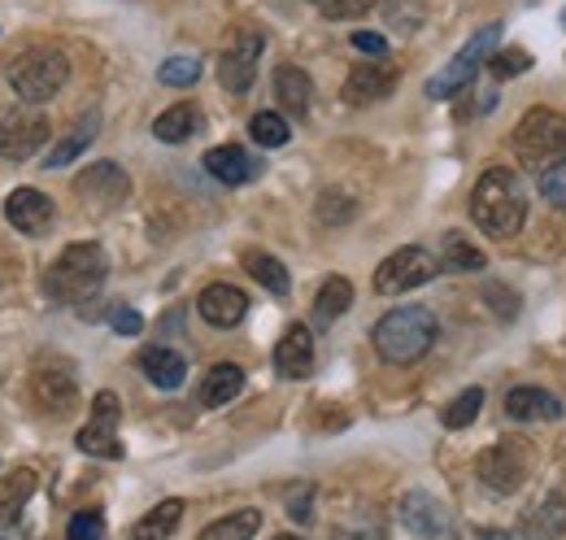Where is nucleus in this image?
<instances>
[{"label": "nucleus", "mask_w": 566, "mask_h": 540, "mask_svg": "<svg viewBox=\"0 0 566 540\" xmlns=\"http://www.w3.org/2000/svg\"><path fill=\"white\" fill-rule=\"evenodd\" d=\"M471 218L489 240H514L527 222V193L523 179L510 166H493L475 179L471 193Z\"/></svg>", "instance_id": "1"}, {"label": "nucleus", "mask_w": 566, "mask_h": 540, "mask_svg": "<svg viewBox=\"0 0 566 540\" xmlns=\"http://www.w3.org/2000/svg\"><path fill=\"white\" fill-rule=\"evenodd\" d=\"M109 279V253L96 240H78L57 253V262L44 274V297L53 305H83L92 301Z\"/></svg>", "instance_id": "2"}, {"label": "nucleus", "mask_w": 566, "mask_h": 540, "mask_svg": "<svg viewBox=\"0 0 566 540\" xmlns=\"http://www.w3.org/2000/svg\"><path fill=\"white\" fill-rule=\"evenodd\" d=\"M436 336H440V323H436V314L423 310V305H397V310H388L370 328L375 353L384 362H392V366H415L419 357L431 353Z\"/></svg>", "instance_id": "3"}, {"label": "nucleus", "mask_w": 566, "mask_h": 540, "mask_svg": "<svg viewBox=\"0 0 566 540\" xmlns=\"http://www.w3.org/2000/svg\"><path fill=\"white\" fill-rule=\"evenodd\" d=\"M510 148L518 157V166L527 170H549L554 162L566 157V114L549 110V105H536L518 118V127L510 135Z\"/></svg>", "instance_id": "4"}, {"label": "nucleus", "mask_w": 566, "mask_h": 540, "mask_svg": "<svg viewBox=\"0 0 566 540\" xmlns=\"http://www.w3.org/2000/svg\"><path fill=\"white\" fill-rule=\"evenodd\" d=\"M501 49V22H489V27H480L444 66L436 70L431 79H427V96L431 101H449V96H458V92H467L471 83H475V74L484 62H493V53Z\"/></svg>", "instance_id": "5"}, {"label": "nucleus", "mask_w": 566, "mask_h": 540, "mask_svg": "<svg viewBox=\"0 0 566 540\" xmlns=\"http://www.w3.org/2000/svg\"><path fill=\"white\" fill-rule=\"evenodd\" d=\"M66 79H71V62H66V53H57V49H31V53H22V58L9 66V87H13V96H18L22 105H44V101H53V96L66 87Z\"/></svg>", "instance_id": "6"}, {"label": "nucleus", "mask_w": 566, "mask_h": 540, "mask_svg": "<svg viewBox=\"0 0 566 540\" xmlns=\"http://www.w3.org/2000/svg\"><path fill=\"white\" fill-rule=\"evenodd\" d=\"M262 53H266V31L262 27H240L222 58H218V83L227 96H249V87L258 83V66H262Z\"/></svg>", "instance_id": "7"}, {"label": "nucleus", "mask_w": 566, "mask_h": 540, "mask_svg": "<svg viewBox=\"0 0 566 540\" xmlns=\"http://www.w3.org/2000/svg\"><path fill=\"white\" fill-rule=\"evenodd\" d=\"M436 274H440V258L419 249V245H406V249L388 253V258L375 267V292H379V297H406V292L431 283Z\"/></svg>", "instance_id": "8"}, {"label": "nucleus", "mask_w": 566, "mask_h": 540, "mask_svg": "<svg viewBox=\"0 0 566 540\" xmlns=\"http://www.w3.org/2000/svg\"><path fill=\"white\" fill-rule=\"evenodd\" d=\"M118 423H123V402H118V393L101 388V393L92 397V414H87V423H83V427H78V436H74L78 454H87V458H105V463L123 458Z\"/></svg>", "instance_id": "9"}, {"label": "nucleus", "mask_w": 566, "mask_h": 540, "mask_svg": "<svg viewBox=\"0 0 566 540\" xmlns=\"http://www.w3.org/2000/svg\"><path fill=\"white\" fill-rule=\"evenodd\" d=\"M475 475H480V484H484L489 492L510 497V492H518V488L527 484V475H532V454H527L523 440H496V445H489V449L475 458Z\"/></svg>", "instance_id": "10"}, {"label": "nucleus", "mask_w": 566, "mask_h": 540, "mask_svg": "<svg viewBox=\"0 0 566 540\" xmlns=\"http://www.w3.org/2000/svg\"><path fill=\"white\" fill-rule=\"evenodd\" d=\"M74 197L96 209V214H109L118 205H127L132 197V175L118 166V162H92L87 170L74 175Z\"/></svg>", "instance_id": "11"}, {"label": "nucleus", "mask_w": 566, "mask_h": 540, "mask_svg": "<svg viewBox=\"0 0 566 540\" xmlns=\"http://www.w3.org/2000/svg\"><path fill=\"white\" fill-rule=\"evenodd\" d=\"M31 393L40 409H53V414H71L74 402H78V380H74L71 362H40L35 375H31Z\"/></svg>", "instance_id": "12"}, {"label": "nucleus", "mask_w": 566, "mask_h": 540, "mask_svg": "<svg viewBox=\"0 0 566 540\" xmlns=\"http://www.w3.org/2000/svg\"><path fill=\"white\" fill-rule=\"evenodd\" d=\"M397 66L392 62H384V58H370V62H357L349 70V79H345V101L349 105H379V101H388L392 92H397Z\"/></svg>", "instance_id": "13"}, {"label": "nucleus", "mask_w": 566, "mask_h": 540, "mask_svg": "<svg viewBox=\"0 0 566 540\" xmlns=\"http://www.w3.org/2000/svg\"><path fill=\"white\" fill-rule=\"evenodd\" d=\"M49 144V118L44 114H9L0 123V157L4 162H31Z\"/></svg>", "instance_id": "14"}, {"label": "nucleus", "mask_w": 566, "mask_h": 540, "mask_svg": "<svg viewBox=\"0 0 566 540\" xmlns=\"http://www.w3.org/2000/svg\"><path fill=\"white\" fill-rule=\"evenodd\" d=\"M4 218L22 236H44L53 227V218H57V205H53V197H44L40 188H13L4 197Z\"/></svg>", "instance_id": "15"}, {"label": "nucleus", "mask_w": 566, "mask_h": 540, "mask_svg": "<svg viewBox=\"0 0 566 540\" xmlns=\"http://www.w3.org/2000/svg\"><path fill=\"white\" fill-rule=\"evenodd\" d=\"M401 523H406V532L419 540H444L449 537V510H444V501H436L431 492H406L401 497Z\"/></svg>", "instance_id": "16"}, {"label": "nucleus", "mask_w": 566, "mask_h": 540, "mask_svg": "<svg viewBox=\"0 0 566 540\" xmlns=\"http://www.w3.org/2000/svg\"><path fill=\"white\" fill-rule=\"evenodd\" d=\"M197 314L210 323V328H240L244 323V314H249V297L235 288V283H210V288H201V297H197Z\"/></svg>", "instance_id": "17"}, {"label": "nucleus", "mask_w": 566, "mask_h": 540, "mask_svg": "<svg viewBox=\"0 0 566 540\" xmlns=\"http://www.w3.org/2000/svg\"><path fill=\"white\" fill-rule=\"evenodd\" d=\"M563 397L549 393V388H536V384H518L505 393V418L510 423H554L563 418Z\"/></svg>", "instance_id": "18"}, {"label": "nucleus", "mask_w": 566, "mask_h": 540, "mask_svg": "<svg viewBox=\"0 0 566 540\" xmlns=\"http://www.w3.org/2000/svg\"><path fill=\"white\" fill-rule=\"evenodd\" d=\"M314 362H318L314 332L305 323H292L280 336V344H275V371H280L283 380H310L314 375Z\"/></svg>", "instance_id": "19"}, {"label": "nucleus", "mask_w": 566, "mask_h": 540, "mask_svg": "<svg viewBox=\"0 0 566 540\" xmlns=\"http://www.w3.org/2000/svg\"><path fill=\"white\" fill-rule=\"evenodd\" d=\"M206 170L222 188H244V184H253L262 175V162L240 144H218V148L206 153Z\"/></svg>", "instance_id": "20"}, {"label": "nucleus", "mask_w": 566, "mask_h": 540, "mask_svg": "<svg viewBox=\"0 0 566 540\" xmlns=\"http://www.w3.org/2000/svg\"><path fill=\"white\" fill-rule=\"evenodd\" d=\"M136 366L144 371V380H148L153 388H161V393H175V388H184V380H188V357L175 353V349H166V344H144Z\"/></svg>", "instance_id": "21"}, {"label": "nucleus", "mask_w": 566, "mask_h": 540, "mask_svg": "<svg viewBox=\"0 0 566 540\" xmlns=\"http://www.w3.org/2000/svg\"><path fill=\"white\" fill-rule=\"evenodd\" d=\"M566 537V492L541 497L523 515V540H563Z\"/></svg>", "instance_id": "22"}, {"label": "nucleus", "mask_w": 566, "mask_h": 540, "mask_svg": "<svg viewBox=\"0 0 566 540\" xmlns=\"http://www.w3.org/2000/svg\"><path fill=\"white\" fill-rule=\"evenodd\" d=\"M96 135H101V110H87V114L74 123L71 132H66L57 144H53V148H49V157H44L40 166H44V170H62V166H71V162H78V157H83V148H87Z\"/></svg>", "instance_id": "23"}, {"label": "nucleus", "mask_w": 566, "mask_h": 540, "mask_svg": "<svg viewBox=\"0 0 566 540\" xmlns=\"http://www.w3.org/2000/svg\"><path fill=\"white\" fill-rule=\"evenodd\" d=\"M275 101L287 118H305L310 114V101H314V79L301 66H280L275 70Z\"/></svg>", "instance_id": "24"}, {"label": "nucleus", "mask_w": 566, "mask_h": 540, "mask_svg": "<svg viewBox=\"0 0 566 540\" xmlns=\"http://www.w3.org/2000/svg\"><path fill=\"white\" fill-rule=\"evenodd\" d=\"M240 393H244V366L218 362V366L206 371V380H201V388H197V402L206 405V409H218V405H231Z\"/></svg>", "instance_id": "25"}, {"label": "nucleus", "mask_w": 566, "mask_h": 540, "mask_svg": "<svg viewBox=\"0 0 566 540\" xmlns=\"http://www.w3.org/2000/svg\"><path fill=\"white\" fill-rule=\"evenodd\" d=\"M201 110L192 105V101H179V105H170V110H161L157 118H153V135L161 139V144H184V139H192V135L201 132Z\"/></svg>", "instance_id": "26"}, {"label": "nucleus", "mask_w": 566, "mask_h": 540, "mask_svg": "<svg viewBox=\"0 0 566 540\" xmlns=\"http://www.w3.org/2000/svg\"><path fill=\"white\" fill-rule=\"evenodd\" d=\"M349 305H354V283L345 274H332V279H323V288L314 297V323L318 328H332L336 319L349 314Z\"/></svg>", "instance_id": "27"}, {"label": "nucleus", "mask_w": 566, "mask_h": 540, "mask_svg": "<svg viewBox=\"0 0 566 540\" xmlns=\"http://www.w3.org/2000/svg\"><path fill=\"white\" fill-rule=\"evenodd\" d=\"M484 267H489V258L475 249V240H467V231H444V240H440V270L471 274V270Z\"/></svg>", "instance_id": "28"}, {"label": "nucleus", "mask_w": 566, "mask_h": 540, "mask_svg": "<svg viewBox=\"0 0 566 540\" xmlns=\"http://www.w3.org/2000/svg\"><path fill=\"white\" fill-rule=\"evenodd\" d=\"M179 519H184V501L179 497H166V501H157L140 523L132 528V540H170L175 528H179Z\"/></svg>", "instance_id": "29"}, {"label": "nucleus", "mask_w": 566, "mask_h": 540, "mask_svg": "<svg viewBox=\"0 0 566 540\" xmlns=\"http://www.w3.org/2000/svg\"><path fill=\"white\" fill-rule=\"evenodd\" d=\"M244 270H249L271 297H287V292H292V274H287V267H283L275 253H262V249L244 253Z\"/></svg>", "instance_id": "30"}, {"label": "nucleus", "mask_w": 566, "mask_h": 540, "mask_svg": "<svg viewBox=\"0 0 566 540\" xmlns=\"http://www.w3.org/2000/svg\"><path fill=\"white\" fill-rule=\"evenodd\" d=\"M31 492H35V471H13L0 479V523H18V515H22V506L31 501Z\"/></svg>", "instance_id": "31"}, {"label": "nucleus", "mask_w": 566, "mask_h": 540, "mask_svg": "<svg viewBox=\"0 0 566 540\" xmlns=\"http://www.w3.org/2000/svg\"><path fill=\"white\" fill-rule=\"evenodd\" d=\"M262 532V510H231L227 519L210 523L201 540H253Z\"/></svg>", "instance_id": "32"}, {"label": "nucleus", "mask_w": 566, "mask_h": 540, "mask_svg": "<svg viewBox=\"0 0 566 540\" xmlns=\"http://www.w3.org/2000/svg\"><path fill=\"white\" fill-rule=\"evenodd\" d=\"M480 409H484V388L475 384V388H462L453 402L440 409V423H444L449 432H462V427H471V423L480 418Z\"/></svg>", "instance_id": "33"}, {"label": "nucleus", "mask_w": 566, "mask_h": 540, "mask_svg": "<svg viewBox=\"0 0 566 540\" xmlns=\"http://www.w3.org/2000/svg\"><path fill=\"white\" fill-rule=\"evenodd\" d=\"M249 135L262 144V148H283L287 139H292V123L275 114V110H262V114H253L249 118Z\"/></svg>", "instance_id": "34"}, {"label": "nucleus", "mask_w": 566, "mask_h": 540, "mask_svg": "<svg viewBox=\"0 0 566 540\" xmlns=\"http://www.w3.org/2000/svg\"><path fill=\"white\" fill-rule=\"evenodd\" d=\"M314 218L323 222V227H345V222H354L357 218V201L349 197V193H323L318 197V205H314Z\"/></svg>", "instance_id": "35"}, {"label": "nucleus", "mask_w": 566, "mask_h": 540, "mask_svg": "<svg viewBox=\"0 0 566 540\" xmlns=\"http://www.w3.org/2000/svg\"><path fill=\"white\" fill-rule=\"evenodd\" d=\"M201 58H192V53H179V58H166L161 66H157V79L166 83V87H192L197 79H201Z\"/></svg>", "instance_id": "36"}, {"label": "nucleus", "mask_w": 566, "mask_h": 540, "mask_svg": "<svg viewBox=\"0 0 566 540\" xmlns=\"http://www.w3.org/2000/svg\"><path fill=\"white\" fill-rule=\"evenodd\" d=\"M489 70H493V79H518L532 70V53L527 49H496Z\"/></svg>", "instance_id": "37"}, {"label": "nucleus", "mask_w": 566, "mask_h": 540, "mask_svg": "<svg viewBox=\"0 0 566 540\" xmlns=\"http://www.w3.org/2000/svg\"><path fill=\"white\" fill-rule=\"evenodd\" d=\"M536 188H541V197L554 205V209H566V157L536 175Z\"/></svg>", "instance_id": "38"}, {"label": "nucleus", "mask_w": 566, "mask_h": 540, "mask_svg": "<svg viewBox=\"0 0 566 540\" xmlns=\"http://www.w3.org/2000/svg\"><path fill=\"white\" fill-rule=\"evenodd\" d=\"M310 4L332 22H349V18H361L375 9V0H310Z\"/></svg>", "instance_id": "39"}, {"label": "nucleus", "mask_w": 566, "mask_h": 540, "mask_svg": "<svg viewBox=\"0 0 566 540\" xmlns=\"http://www.w3.org/2000/svg\"><path fill=\"white\" fill-rule=\"evenodd\" d=\"M66 540H105V519L101 510H78L66 528Z\"/></svg>", "instance_id": "40"}, {"label": "nucleus", "mask_w": 566, "mask_h": 540, "mask_svg": "<svg viewBox=\"0 0 566 540\" xmlns=\"http://www.w3.org/2000/svg\"><path fill=\"white\" fill-rule=\"evenodd\" d=\"M484 297H489V305H493V314L501 319V323H510V319L518 314V297H514L505 283H489Z\"/></svg>", "instance_id": "41"}, {"label": "nucleus", "mask_w": 566, "mask_h": 540, "mask_svg": "<svg viewBox=\"0 0 566 540\" xmlns=\"http://www.w3.org/2000/svg\"><path fill=\"white\" fill-rule=\"evenodd\" d=\"M109 328H114L118 336H140L144 332L140 310H132V305H114V310H109Z\"/></svg>", "instance_id": "42"}, {"label": "nucleus", "mask_w": 566, "mask_h": 540, "mask_svg": "<svg viewBox=\"0 0 566 540\" xmlns=\"http://www.w3.org/2000/svg\"><path fill=\"white\" fill-rule=\"evenodd\" d=\"M349 44H354L357 53H370V58H388V40H384L379 31H354V35H349Z\"/></svg>", "instance_id": "43"}, {"label": "nucleus", "mask_w": 566, "mask_h": 540, "mask_svg": "<svg viewBox=\"0 0 566 540\" xmlns=\"http://www.w3.org/2000/svg\"><path fill=\"white\" fill-rule=\"evenodd\" d=\"M287 515H292L296 523H310V519H314V510H310V488H301V497L287 501Z\"/></svg>", "instance_id": "44"}, {"label": "nucleus", "mask_w": 566, "mask_h": 540, "mask_svg": "<svg viewBox=\"0 0 566 540\" xmlns=\"http://www.w3.org/2000/svg\"><path fill=\"white\" fill-rule=\"evenodd\" d=\"M0 540H22V532H18V523H0Z\"/></svg>", "instance_id": "45"}, {"label": "nucleus", "mask_w": 566, "mask_h": 540, "mask_svg": "<svg viewBox=\"0 0 566 540\" xmlns=\"http://www.w3.org/2000/svg\"><path fill=\"white\" fill-rule=\"evenodd\" d=\"M475 540H510V532H496V528H489V532H480Z\"/></svg>", "instance_id": "46"}, {"label": "nucleus", "mask_w": 566, "mask_h": 540, "mask_svg": "<svg viewBox=\"0 0 566 540\" xmlns=\"http://www.w3.org/2000/svg\"><path fill=\"white\" fill-rule=\"evenodd\" d=\"M280 540H305V537H280Z\"/></svg>", "instance_id": "47"}, {"label": "nucleus", "mask_w": 566, "mask_h": 540, "mask_svg": "<svg viewBox=\"0 0 566 540\" xmlns=\"http://www.w3.org/2000/svg\"><path fill=\"white\" fill-rule=\"evenodd\" d=\"M563 27H566V9H563Z\"/></svg>", "instance_id": "48"}]
</instances>
